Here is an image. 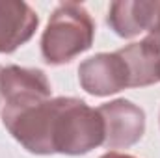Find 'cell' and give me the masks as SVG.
<instances>
[{
	"label": "cell",
	"mask_w": 160,
	"mask_h": 158,
	"mask_svg": "<svg viewBox=\"0 0 160 158\" xmlns=\"http://www.w3.org/2000/svg\"><path fill=\"white\" fill-rule=\"evenodd\" d=\"M104 141L102 117L82 99L56 97L52 99L50 143L52 153L78 156L88 155Z\"/></svg>",
	"instance_id": "obj_1"
},
{
	"label": "cell",
	"mask_w": 160,
	"mask_h": 158,
	"mask_svg": "<svg viewBox=\"0 0 160 158\" xmlns=\"http://www.w3.org/2000/svg\"><path fill=\"white\" fill-rule=\"evenodd\" d=\"M95 22L78 2H62L52 11L41 36V56L48 65H63L89 50Z\"/></svg>",
	"instance_id": "obj_2"
},
{
	"label": "cell",
	"mask_w": 160,
	"mask_h": 158,
	"mask_svg": "<svg viewBox=\"0 0 160 158\" xmlns=\"http://www.w3.org/2000/svg\"><path fill=\"white\" fill-rule=\"evenodd\" d=\"M104 125V141L106 149H127L138 143L145 132V112L127 101L116 99L97 108Z\"/></svg>",
	"instance_id": "obj_3"
},
{
	"label": "cell",
	"mask_w": 160,
	"mask_h": 158,
	"mask_svg": "<svg viewBox=\"0 0 160 158\" xmlns=\"http://www.w3.org/2000/svg\"><path fill=\"white\" fill-rule=\"evenodd\" d=\"M82 89L95 97H108L130 87V77L119 52H101L84 60L78 67Z\"/></svg>",
	"instance_id": "obj_4"
},
{
	"label": "cell",
	"mask_w": 160,
	"mask_h": 158,
	"mask_svg": "<svg viewBox=\"0 0 160 158\" xmlns=\"http://www.w3.org/2000/svg\"><path fill=\"white\" fill-rule=\"evenodd\" d=\"M39 26L38 13L19 0L0 2V54L15 52L32 39Z\"/></svg>",
	"instance_id": "obj_5"
},
{
	"label": "cell",
	"mask_w": 160,
	"mask_h": 158,
	"mask_svg": "<svg viewBox=\"0 0 160 158\" xmlns=\"http://www.w3.org/2000/svg\"><path fill=\"white\" fill-rule=\"evenodd\" d=\"M50 82L41 69L9 65L0 73V97L4 104L34 99H50Z\"/></svg>",
	"instance_id": "obj_6"
},
{
	"label": "cell",
	"mask_w": 160,
	"mask_h": 158,
	"mask_svg": "<svg viewBox=\"0 0 160 158\" xmlns=\"http://www.w3.org/2000/svg\"><path fill=\"white\" fill-rule=\"evenodd\" d=\"M125 60L130 87H143L160 82V39L147 36L138 43H130L118 50Z\"/></svg>",
	"instance_id": "obj_7"
},
{
	"label": "cell",
	"mask_w": 160,
	"mask_h": 158,
	"mask_svg": "<svg viewBox=\"0 0 160 158\" xmlns=\"http://www.w3.org/2000/svg\"><path fill=\"white\" fill-rule=\"evenodd\" d=\"M158 0H119L112 2L106 22L119 37H134L140 32H149L155 21Z\"/></svg>",
	"instance_id": "obj_8"
},
{
	"label": "cell",
	"mask_w": 160,
	"mask_h": 158,
	"mask_svg": "<svg viewBox=\"0 0 160 158\" xmlns=\"http://www.w3.org/2000/svg\"><path fill=\"white\" fill-rule=\"evenodd\" d=\"M149 36L158 37V39H160V2H158V7H157V13H155L153 26H151V30H149Z\"/></svg>",
	"instance_id": "obj_9"
},
{
	"label": "cell",
	"mask_w": 160,
	"mask_h": 158,
	"mask_svg": "<svg viewBox=\"0 0 160 158\" xmlns=\"http://www.w3.org/2000/svg\"><path fill=\"white\" fill-rule=\"evenodd\" d=\"M101 158H136V156H132V155H123V153H106V155H102Z\"/></svg>",
	"instance_id": "obj_10"
},
{
	"label": "cell",
	"mask_w": 160,
	"mask_h": 158,
	"mask_svg": "<svg viewBox=\"0 0 160 158\" xmlns=\"http://www.w3.org/2000/svg\"><path fill=\"white\" fill-rule=\"evenodd\" d=\"M0 73H2V67H0ZM0 99H2V97H0Z\"/></svg>",
	"instance_id": "obj_11"
}]
</instances>
